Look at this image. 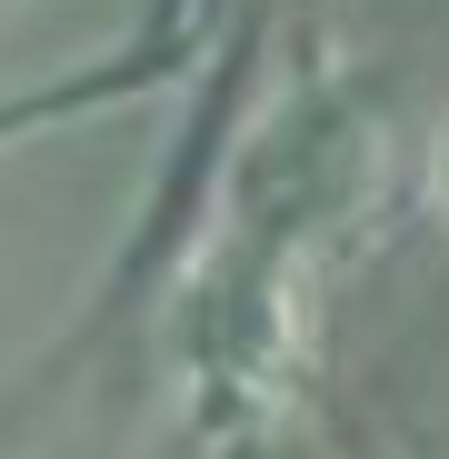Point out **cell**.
I'll return each instance as SVG.
<instances>
[{"instance_id": "obj_1", "label": "cell", "mask_w": 449, "mask_h": 459, "mask_svg": "<svg viewBox=\"0 0 449 459\" xmlns=\"http://www.w3.org/2000/svg\"><path fill=\"white\" fill-rule=\"evenodd\" d=\"M429 200H439V220H449V130H439V150H429Z\"/></svg>"}]
</instances>
